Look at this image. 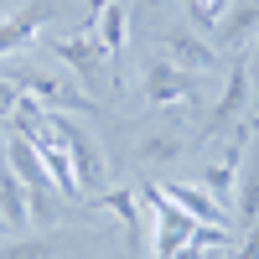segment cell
<instances>
[{"label": "cell", "mask_w": 259, "mask_h": 259, "mask_svg": "<svg viewBox=\"0 0 259 259\" xmlns=\"http://www.w3.org/2000/svg\"><path fill=\"white\" fill-rule=\"evenodd\" d=\"M47 124H52L57 145L73 156V177H78V187H83V197H89V192H99L104 182H109V161H104V145H99L83 124L62 119V114H47Z\"/></svg>", "instance_id": "6da1fadb"}, {"label": "cell", "mask_w": 259, "mask_h": 259, "mask_svg": "<svg viewBox=\"0 0 259 259\" xmlns=\"http://www.w3.org/2000/svg\"><path fill=\"white\" fill-rule=\"evenodd\" d=\"M52 57L62 62V68H73V78L83 83V94H104L109 89V52L94 41V31H78V36H47Z\"/></svg>", "instance_id": "7a4b0ae2"}, {"label": "cell", "mask_w": 259, "mask_h": 259, "mask_svg": "<svg viewBox=\"0 0 259 259\" xmlns=\"http://www.w3.org/2000/svg\"><path fill=\"white\" fill-rule=\"evenodd\" d=\"M6 78H11L26 99L47 104V109H78V114H94V109H99V99H89L83 89H73L62 73H47V68H16V73H6Z\"/></svg>", "instance_id": "3957f363"}, {"label": "cell", "mask_w": 259, "mask_h": 259, "mask_svg": "<svg viewBox=\"0 0 259 259\" xmlns=\"http://www.w3.org/2000/svg\"><path fill=\"white\" fill-rule=\"evenodd\" d=\"M192 94H197V73H187V68H177V62H166V57L145 62V99L156 104V109L187 104Z\"/></svg>", "instance_id": "277c9868"}, {"label": "cell", "mask_w": 259, "mask_h": 259, "mask_svg": "<svg viewBox=\"0 0 259 259\" xmlns=\"http://www.w3.org/2000/svg\"><path fill=\"white\" fill-rule=\"evenodd\" d=\"M244 150H249V124H239V135L223 145V156L202 171V187L212 192L218 207H233V187H239V166H244Z\"/></svg>", "instance_id": "5b68a950"}, {"label": "cell", "mask_w": 259, "mask_h": 259, "mask_svg": "<svg viewBox=\"0 0 259 259\" xmlns=\"http://www.w3.org/2000/svg\"><path fill=\"white\" fill-rule=\"evenodd\" d=\"M244 109H249V68H244V62H233V73H228V83H223V99L212 104V114H207V124L197 130V140L223 135V130L239 119Z\"/></svg>", "instance_id": "8992f818"}, {"label": "cell", "mask_w": 259, "mask_h": 259, "mask_svg": "<svg viewBox=\"0 0 259 259\" xmlns=\"http://www.w3.org/2000/svg\"><path fill=\"white\" fill-rule=\"evenodd\" d=\"M187 156V135L182 130H145L135 135V166L140 171H166Z\"/></svg>", "instance_id": "52a82bcc"}, {"label": "cell", "mask_w": 259, "mask_h": 259, "mask_svg": "<svg viewBox=\"0 0 259 259\" xmlns=\"http://www.w3.org/2000/svg\"><path fill=\"white\" fill-rule=\"evenodd\" d=\"M52 6H21L11 11L6 21H0V57H16L21 47H31V41L41 36V26H47Z\"/></svg>", "instance_id": "ba28073f"}, {"label": "cell", "mask_w": 259, "mask_h": 259, "mask_svg": "<svg viewBox=\"0 0 259 259\" xmlns=\"http://www.w3.org/2000/svg\"><path fill=\"white\" fill-rule=\"evenodd\" d=\"M161 192H166V197L187 212V218L212 223V228H228V207L212 202V192H207V187H192V182H161Z\"/></svg>", "instance_id": "9c48e42d"}, {"label": "cell", "mask_w": 259, "mask_h": 259, "mask_svg": "<svg viewBox=\"0 0 259 259\" xmlns=\"http://www.w3.org/2000/svg\"><path fill=\"white\" fill-rule=\"evenodd\" d=\"M212 36H218L223 47L244 52L249 41L259 36V0H239V6H228V11H223V21L212 26Z\"/></svg>", "instance_id": "30bf717a"}, {"label": "cell", "mask_w": 259, "mask_h": 259, "mask_svg": "<svg viewBox=\"0 0 259 259\" xmlns=\"http://www.w3.org/2000/svg\"><path fill=\"white\" fill-rule=\"evenodd\" d=\"M166 62H177L187 73H212L218 68V52H212L197 31H171L166 36Z\"/></svg>", "instance_id": "8fae6325"}, {"label": "cell", "mask_w": 259, "mask_h": 259, "mask_svg": "<svg viewBox=\"0 0 259 259\" xmlns=\"http://www.w3.org/2000/svg\"><path fill=\"white\" fill-rule=\"evenodd\" d=\"M52 130V124H47ZM36 156H41V166H47V177H52V187H57V197H83V187H78V177H73V156L57 145V135L52 140H41L36 145Z\"/></svg>", "instance_id": "7c38bea8"}, {"label": "cell", "mask_w": 259, "mask_h": 259, "mask_svg": "<svg viewBox=\"0 0 259 259\" xmlns=\"http://www.w3.org/2000/svg\"><path fill=\"white\" fill-rule=\"evenodd\" d=\"M94 207H109L114 218L130 228V244H145V223H140V197H135V187H114V192H104V197H94Z\"/></svg>", "instance_id": "4fadbf2b"}, {"label": "cell", "mask_w": 259, "mask_h": 259, "mask_svg": "<svg viewBox=\"0 0 259 259\" xmlns=\"http://www.w3.org/2000/svg\"><path fill=\"white\" fill-rule=\"evenodd\" d=\"M0 218H6V228H31L26 187L16 182V171H11V166H0Z\"/></svg>", "instance_id": "5bb4252c"}, {"label": "cell", "mask_w": 259, "mask_h": 259, "mask_svg": "<svg viewBox=\"0 0 259 259\" xmlns=\"http://www.w3.org/2000/svg\"><path fill=\"white\" fill-rule=\"evenodd\" d=\"M244 177L239 187H233V207H239V223H259V156H249L244 150Z\"/></svg>", "instance_id": "9a60e30c"}, {"label": "cell", "mask_w": 259, "mask_h": 259, "mask_svg": "<svg viewBox=\"0 0 259 259\" xmlns=\"http://www.w3.org/2000/svg\"><path fill=\"white\" fill-rule=\"evenodd\" d=\"M94 26H99V36H94L99 47H104V52H119V47H124V36H130V11H124V0L104 6Z\"/></svg>", "instance_id": "2e32d148"}, {"label": "cell", "mask_w": 259, "mask_h": 259, "mask_svg": "<svg viewBox=\"0 0 259 259\" xmlns=\"http://www.w3.org/2000/svg\"><path fill=\"white\" fill-rule=\"evenodd\" d=\"M228 0H187V16H192V31H212L223 21Z\"/></svg>", "instance_id": "e0dca14e"}, {"label": "cell", "mask_w": 259, "mask_h": 259, "mask_svg": "<svg viewBox=\"0 0 259 259\" xmlns=\"http://www.w3.org/2000/svg\"><path fill=\"white\" fill-rule=\"evenodd\" d=\"M0 259H52V244L47 239H11V244H0Z\"/></svg>", "instance_id": "ac0fdd59"}, {"label": "cell", "mask_w": 259, "mask_h": 259, "mask_svg": "<svg viewBox=\"0 0 259 259\" xmlns=\"http://www.w3.org/2000/svg\"><path fill=\"white\" fill-rule=\"evenodd\" d=\"M16 99H21V89H16L11 78H0V124L11 119V109H16Z\"/></svg>", "instance_id": "d6986e66"}, {"label": "cell", "mask_w": 259, "mask_h": 259, "mask_svg": "<svg viewBox=\"0 0 259 259\" xmlns=\"http://www.w3.org/2000/svg\"><path fill=\"white\" fill-rule=\"evenodd\" d=\"M249 47H254V57L244 62L249 68V104H259V41H249Z\"/></svg>", "instance_id": "ffe728a7"}, {"label": "cell", "mask_w": 259, "mask_h": 259, "mask_svg": "<svg viewBox=\"0 0 259 259\" xmlns=\"http://www.w3.org/2000/svg\"><path fill=\"white\" fill-rule=\"evenodd\" d=\"M233 259H259V223H249V239L239 244V254Z\"/></svg>", "instance_id": "44dd1931"}, {"label": "cell", "mask_w": 259, "mask_h": 259, "mask_svg": "<svg viewBox=\"0 0 259 259\" xmlns=\"http://www.w3.org/2000/svg\"><path fill=\"white\" fill-rule=\"evenodd\" d=\"M104 6H114V0H89V26L99 21V11H104Z\"/></svg>", "instance_id": "7402d4cb"}, {"label": "cell", "mask_w": 259, "mask_h": 259, "mask_svg": "<svg viewBox=\"0 0 259 259\" xmlns=\"http://www.w3.org/2000/svg\"><path fill=\"white\" fill-rule=\"evenodd\" d=\"M140 6H145V11H161V6H166V0H140Z\"/></svg>", "instance_id": "603a6c76"}, {"label": "cell", "mask_w": 259, "mask_h": 259, "mask_svg": "<svg viewBox=\"0 0 259 259\" xmlns=\"http://www.w3.org/2000/svg\"><path fill=\"white\" fill-rule=\"evenodd\" d=\"M0 228H6V218H0Z\"/></svg>", "instance_id": "cb8c5ba5"}]
</instances>
